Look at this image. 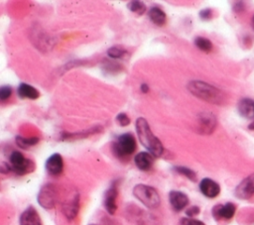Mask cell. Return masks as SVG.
I'll list each match as a JSON object with an SVG mask.
<instances>
[{
    "mask_svg": "<svg viewBox=\"0 0 254 225\" xmlns=\"http://www.w3.org/2000/svg\"><path fill=\"white\" fill-rule=\"evenodd\" d=\"M133 195L148 208H157L161 204V198L158 191L147 185L139 184L133 188Z\"/></svg>",
    "mask_w": 254,
    "mask_h": 225,
    "instance_id": "3957f363",
    "label": "cell"
},
{
    "mask_svg": "<svg viewBox=\"0 0 254 225\" xmlns=\"http://www.w3.org/2000/svg\"><path fill=\"white\" fill-rule=\"evenodd\" d=\"M200 15V18L202 20H204V21H207L213 18V10L210 9V8H205V9H203L200 11L199 13Z\"/></svg>",
    "mask_w": 254,
    "mask_h": 225,
    "instance_id": "83f0119b",
    "label": "cell"
},
{
    "mask_svg": "<svg viewBox=\"0 0 254 225\" xmlns=\"http://www.w3.org/2000/svg\"><path fill=\"white\" fill-rule=\"evenodd\" d=\"M40 139L38 137H30V138H24L21 136L16 137V144L21 149H28L29 147L35 146L39 143Z\"/></svg>",
    "mask_w": 254,
    "mask_h": 225,
    "instance_id": "44dd1931",
    "label": "cell"
},
{
    "mask_svg": "<svg viewBox=\"0 0 254 225\" xmlns=\"http://www.w3.org/2000/svg\"><path fill=\"white\" fill-rule=\"evenodd\" d=\"M136 133L138 139L140 140L141 144L146 148L147 151L152 154L155 158L161 157L164 152V147L162 142L152 132L149 123L143 117L137 118L135 123Z\"/></svg>",
    "mask_w": 254,
    "mask_h": 225,
    "instance_id": "6da1fadb",
    "label": "cell"
},
{
    "mask_svg": "<svg viewBox=\"0 0 254 225\" xmlns=\"http://www.w3.org/2000/svg\"><path fill=\"white\" fill-rule=\"evenodd\" d=\"M238 113L247 119L254 118V101L250 98H242L237 105Z\"/></svg>",
    "mask_w": 254,
    "mask_h": 225,
    "instance_id": "2e32d148",
    "label": "cell"
},
{
    "mask_svg": "<svg viewBox=\"0 0 254 225\" xmlns=\"http://www.w3.org/2000/svg\"><path fill=\"white\" fill-rule=\"evenodd\" d=\"M117 121L120 125V126H122V127L128 126V125L130 124V122H131L130 118L128 117V115L126 113H119V114H118Z\"/></svg>",
    "mask_w": 254,
    "mask_h": 225,
    "instance_id": "484cf974",
    "label": "cell"
},
{
    "mask_svg": "<svg viewBox=\"0 0 254 225\" xmlns=\"http://www.w3.org/2000/svg\"><path fill=\"white\" fill-rule=\"evenodd\" d=\"M234 9L236 12H241L244 9V3L243 2H236L234 5Z\"/></svg>",
    "mask_w": 254,
    "mask_h": 225,
    "instance_id": "f546056e",
    "label": "cell"
},
{
    "mask_svg": "<svg viewBox=\"0 0 254 225\" xmlns=\"http://www.w3.org/2000/svg\"><path fill=\"white\" fill-rule=\"evenodd\" d=\"M127 7L128 9L136 14H143L146 11V5L145 3L141 2V1H138V0H133V1H130L127 3Z\"/></svg>",
    "mask_w": 254,
    "mask_h": 225,
    "instance_id": "7402d4cb",
    "label": "cell"
},
{
    "mask_svg": "<svg viewBox=\"0 0 254 225\" xmlns=\"http://www.w3.org/2000/svg\"><path fill=\"white\" fill-rule=\"evenodd\" d=\"M126 54V51L119 47H111L107 50V55L111 59H121Z\"/></svg>",
    "mask_w": 254,
    "mask_h": 225,
    "instance_id": "cb8c5ba5",
    "label": "cell"
},
{
    "mask_svg": "<svg viewBox=\"0 0 254 225\" xmlns=\"http://www.w3.org/2000/svg\"><path fill=\"white\" fill-rule=\"evenodd\" d=\"M118 196H119V190L117 186L110 187L104 193L103 205L106 211L109 214H114L118 209V205H117Z\"/></svg>",
    "mask_w": 254,
    "mask_h": 225,
    "instance_id": "30bf717a",
    "label": "cell"
},
{
    "mask_svg": "<svg viewBox=\"0 0 254 225\" xmlns=\"http://www.w3.org/2000/svg\"><path fill=\"white\" fill-rule=\"evenodd\" d=\"M201 192L209 198H215L220 193V185L212 179L204 178L200 183Z\"/></svg>",
    "mask_w": 254,
    "mask_h": 225,
    "instance_id": "9c48e42d",
    "label": "cell"
},
{
    "mask_svg": "<svg viewBox=\"0 0 254 225\" xmlns=\"http://www.w3.org/2000/svg\"><path fill=\"white\" fill-rule=\"evenodd\" d=\"M38 203L45 209H52L57 203L56 188L52 184H47L39 191Z\"/></svg>",
    "mask_w": 254,
    "mask_h": 225,
    "instance_id": "8992f818",
    "label": "cell"
},
{
    "mask_svg": "<svg viewBox=\"0 0 254 225\" xmlns=\"http://www.w3.org/2000/svg\"><path fill=\"white\" fill-rule=\"evenodd\" d=\"M0 171H1V173H7L10 171H12V169H11V166H9L8 164L2 163L1 164V168H0Z\"/></svg>",
    "mask_w": 254,
    "mask_h": 225,
    "instance_id": "4dcf8cb0",
    "label": "cell"
},
{
    "mask_svg": "<svg viewBox=\"0 0 254 225\" xmlns=\"http://www.w3.org/2000/svg\"><path fill=\"white\" fill-rule=\"evenodd\" d=\"M188 89L196 97L214 104H221L224 102V94L216 87L201 81L189 83Z\"/></svg>",
    "mask_w": 254,
    "mask_h": 225,
    "instance_id": "7a4b0ae2",
    "label": "cell"
},
{
    "mask_svg": "<svg viewBox=\"0 0 254 225\" xmlns=\"http://www.w3.org/2000/svg\"><path fill=\"white\" fill-rule=\"evenodd\" d=\"M20 225H43V224L38 211L33 207H29L22 212L20 216Z\"/></svg>",
    "mask_w": 254,
    "mask_h": 225,
    "instance_id": "5bb4252c",
    "label": "cell"
},
{
    "mask_svg": "<svg viewBox=\"0 0 254 225\" xmlns=\"http://www.w3.org/2000/svg\"><path fill=\"white\" fill-rule=\"evenodd\" d=\"M252 27H253V29H254V15H253V17H252Z\"/></svg>",
    "mask_w": 254,
    "mask_h": 225,
    "instance_id": "d6a6232c",
    "label": "cell"
},
{
    "mask_svg": "<svg viewBox=\"0 0 254 225\" xmlns=\"http://www.w3.org/2000/svg\"><path fill=\"white\" fill-rule=\"evenodd\" d=\"M181 225H205V224L203 221L195 219V218L185 217V218H182Z\"/></svg>",
    "mask_w": 254,
    "mask_h": 225,
    "instance_id": "4316f807",
    "label": "cell"
},
{
    "mask_svg": "<svg viewBox=\"0 0 254 225\" xmlns=\"http://www.w3.org/2000/svg\"><path fill=\"white\" fill-rule=\"evenodd\" d=\"M200 211H201V209H200V208H199V207L193 206V207L189 208L186 210V214H187V216H188V217H190V218H193V217L197 216L198 214H200Z\"/></svg>",
    "mask_w": 254,
    "mask_h": 225,
    "instance_id": "f1b7e54d",
    "label": "cell"
},
{
    "mask_svg": "<svg viewBox=\"0 0 254 225\" xmlns=\"http://www.w3.org/2000/svg\"><path fill=\"white\" fill-rule=\"evenodd\" d=\"M195 45L198 49H200L201 51L204 52V53H210L212 50H213V43L206 38L198 36L195 39Z\"/></svg>",
    "mask_w": 254,
    "mask_h": 225,
    "instance_id": "ffe728a7",
    "label": "cell"
},
{
    "mask_svg": "<svg viewBox=\"0 0 254 225\" xmlns=\"http://www.w3.org/2000/svg\"><path fill=\"white\" fill-rule=\"evenodd\" d=\"M235 194L239 199H248L254 194V173L245 178L237 187Z\"/></svg>",
    "mask_w": 254,
    "mask_h": 225,
    "instance_id": "52a82bcc",
    "label": "cell"
},
{
    "mask_svg": "<svg viewBox=\"0 0 254 225\" xmlns=\"http://www.w3.org/2000/svg\"><path fill=\"white\" fill-rule=\"evenodd\" d=\"M140 90L142 93H147L149 91V87L147 84H141L140 86Z\"/></svg>",
    "mask_w": 254,
    "mask_h": 225,
    "instance_id": "1f68e13d",
    "label": "cell"
},
{
    "mask_svg": "<svg viewBox=\"0 0 254 225\" xmlns=\"http://www.w3.org/2000/svg\"><path fill=\"white\" fill-rule=\"evenodd\" d=\"M136 150V140L131 133L120 135L112 144L113 154L119 159L128 158Z\"/></svg>",
    "mask_w": 254,
    "mask_h": 225,
    "instance_id": "277c9868",
    "label": "cell"
},
{
    "mask_svg": "<svg viewBox=\"0 0 254 225\" xmlns=\"http://www.w3.org/2000/svg\"><path fill=\"white\" fill-rule=\"evenodd\" d=\"M148 16H149L150 20L155 25H157V26H163V25L166 23V20H167L166 13L158 6L151 7L149 12H148Z\"/></svg>",
    "mask_w": 254,
    "mask_h": 225,
    "instance_id": "d6986e66",
    "label": "cell"
},
{
    "mask_svg": "<svg viewBox=\"0 0 254 225\" xmlns=\"http://www.w3.org/2000/svg\"><path fill=\"white\" fill-rule=\"evenodd\" d=\"M12 87L9 86H4L1 88H0V99H1L2 102L7 101L8 98H10V96L12 95Z\"/></svg>",
    "mask_w": 254,
    "mask_h": 225,
    "instance_id": "d4e9b609",
    "label": "cell"
},
{
    "mask_svg": "<svg viewBox=\"0 0 254 225\" xmlns=\"http://www.w3.org/2000/svg\"><path fill=\"white\" fill-rule=\"evenodd\" d=\"M154 156L149 152H140L134 158V163L136 167L141 171H149L154 164Z\"/></svg>",
    "mask_w": 254,
    "mask_h": 225,
    "instance_id": "9a60e30c",
    "label": "cell"
},
{
    "mask_svg": "<svg viewBox=\"0 0 254 225\" xmlns=\"http://www.w3.org/2000/svg\"><path fill=\"white\" fill-rule=\"evenodd\" d=\"M199 125L202 133L211 134L217 126V119L214 114L210 112H204L200 115Z\"/></svg>",
    "mask_w": 254,
    "mask_h": 225,
    "instance_id": "4fadbf2b",
    "label": "cell"
},
{
    "mask_svg": "<svg viewBox=\"0 0 254 225\" xmlns=\"http://www.w3.org/2000/svg\"><path fill=\"white\" fill-rule=\"evenodd\" d=\"M169 201L174 210L181 211L189 205V197L186 193L179 190H172L169 193Z\"/></svg>",
    "mask_w": 254,
    "mask_h": 225,
    "instance_id": "8fae6325",
    "label": "cell"
},
{
    "mask_svg": "<svg viewBox=\"0 0 254 225\" xmlns=\"http://www.w3.org/2000/svg\"><path fill=\"white\" fill-rule=\"evenodd\" d=\"M17 94L20 98H28L32 101L40 97L39 90L28 84H21L17 89Z\"/></svg>",
    "mask_w": 254,
    "mask_h": 225,
    "instance_id": "e0dca14e",
    "label": "cell"
},
{
    "mask_svg": "<svg viewBox=\"0 0 254 225\" xmlns=\"http://www.w3.org/2000/svg\"><path fill=\"white\" fill-rule=\"evenodd\" d=\"M174 169H175V171H176L178 173L182 174V176H185V177L188 178L189 180H191V181H193V182H195V181L197 180V174H196V173H195L193 170L189 169V168L179 166V167H175Z\"/></svg>",
    "mask_w": 254,
    "mask_h": 225,
    "instance_id": "603a6c76",
    "label": "cell"
},
{
    "mask_svg": "<svg viewBox=\"0 0 254 225\" xmlns=\"http://www.w3.org/2000/svg\"><path fill=\"white\" fill-rule=\"evenodd\" d=\"M10 166L12 171L18 176H24L34 171L35 164L33 161L24 157L21 152L13 151L9 156Z\"/></svg>",
    "mask_w": 254,
    "mask_h": 225,
    "instance_id": "5b68a950",
    "label": "cell"
},
{
    "mask_svg": "<svg viewBox=\"0 0 254 225\" xmlns=\"http://www.w3.org/2000/svg\"><path fill=\"white\" fill-rule=\"evenodd\" d=\"M237 211V207L233 203H227L225 205H218L213 208V216L216 220L220 219H232Z\"/></svg>",
    "mask_w": 254,
    "mask_h": 225,
    "instance_id": "ba28073f",
    "label": "cell"
},
{
    "mask_svg": "<svg viewBox=\"0 0 254 225\" xmlns=\"http://www.w3.org/2000/svg\"><path fill=\"white\" fill-rule=\"evenodd\" d=\"M79 208H80V196L79 194H77L71 202L67 203L64 206L63 212L65 213L68 219H74L78 215Z\"/></svg>",
    "mask_w": 254,
    "mask_h": 225,
    "instance_id": "ac0fdd59",
    "label": "cell"
},
{
    "mask_svg": "<svg viewBox=\"0 0 254 225\" xmlns=\"http://www.w3.org/2000/svg\"><path fill=\"white\" fill-rule=\"evenodd\" d=\"M89 225H96V224H89Z\"/></svg>",
    "mask_w": 254,
    "mask_h": 225,
    "instance_id": "836d02e7",
    "label": "cell"
},
{
    "mask_svg": "<svg viewBox=\"0 0 254 225\" xmlns=\"http://www.w3.org/2000/svg\"><path fill=\"white\" fill-rule=\"evenodd\" d=\"M46 170L51 176H59L64 170V161L59 153H55L46 161Z\"/></svg>",
    "mask_w": 254,
    "mask_h": 225,
    "instance_id": "7c38bea8",
    "label": "cell"
}]
</instances>
